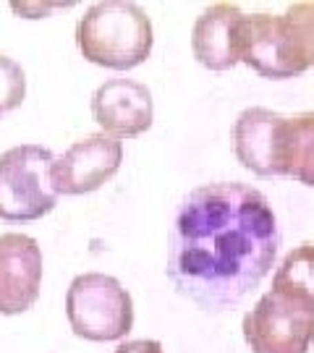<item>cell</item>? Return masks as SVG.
I'll use <instances>...</instances> for the list:
<instances>
[{
	"mask_svg": "<svg viewBox=\"0 0 314 353\" xmlns=\"http://www.w3.org/2000/svg\"><path fill=\"white\" fill-rule=\"evenodd\" d=\"M152 21L137 3H95L76 24V45L89 63L128 71L152 52Z\"/></svg>",
	"mask_w": 314,
	"mask_h": 353,
	"instance_id": "7a4b0ae2",
	"label": "cell"
},
{
	"mask_svg": "<svg viewBox=\"0 0 314 353\" xmlns=\"http://www.w3.org/2000/svg\"><path fill=\"white\" fill-rule=\"evenodd\" d=\"M52 152L39 144H21L0 154V220L32 223L52 212L58 194L52 189Z\"/></svg>",
	"mask_w": 314,
	"mask_h": 353,
	"instance_id": "5b68a950",
	"label": "cell"
},
{
	"mask_svg": "<svg viewBox=\"0 0 314 353\" xmlns=\"http://www.w3.org/2000/svg\"><path fill=\"white\" fill-rule=\"evenodd\" d=\"M42 285V249L32 236H0V314L11 316L32 309Z\"/></svg>",
	"mask_w": 314,
	"mask_h": 353,
	"instance_id": "52a82bcc",
	"label": "cell"
},
{
	"mask_svg": "<svg viewBox=\"0 0 314 353\" xmlns=\"http://www.w3.org/2000/svg\"><path fill=\"white\" fill-rule=\"evenodd\" d=\"M251 353H309L314 343V299L273 285L244 316Z\"/></svg>",
	"mask_w": 314,
	"mask_h": 353,
	"instance_id": "3957f363",
	"label": "cell"
},
{
	"mask_svg": "<svg viewBox=\"0 0 314 353\" xmlns=\"http://www.w3.org/2000/svg\"><path fill=\"white\" fill-rule=\"evenodd\" d=\"M280 168L286 178L314 189V113L286 118Z\"/></svg>",
	"mask_w": 314,
	"mask_h": 353,
	"instance_id": "7c38bea8",
	"label": "cell"
},
{
	"mask_svg": "<svg viewBox=\"0 0 314 353\" xmlns=\"http://www.w3.org/2000/svg\"><path fill=\"white\" fill-rule=\"evenodd\" d=\"M241 8L233 3H215L202 13L191 32L194 58L210 71H228L239 63L236 58V24Z\"/></svg>",
	"mask_w": 314,
	"mask_h": 353,
	"instance_id": "8fae6325",
	"label": "cell"
},
{
	"mask_svg": "<svg viewBox=\"0 0 314 353\" xmlns=\"http://www.w3.org/2000/svg\"><path fill=\"white\" fill-rule=\"evenodd\" d=\"M124 163V144L108 134H92L76 141L52 163L50 181L55 194L81 196L97 191L118 173Z\"/></svg>",
	"mask_w": 314,
	"mask_h": 353,
	"instance_id": "8992f818",
	"label": "cell"
},
{
	"mask_svg": "<svg viewBox=\"0 0 314 353\" xmlns=\"http://www.w3.org/2000/svg\"><path fill=\"white\" fill-rule=\"evenodd\" d=\"M283 34L299 74L314 65V3H293L280 16Z\"/></svg>",
	"mask_w": 314,
	"mask_h": 353,
	"instance_id": "4fadbf2b",
	"label": "cell"
},
{
	"mask_svg": "<svg viewBox=\"0 0 314 353\" xmlns=\"http://www.w3.org/2000/svg\"><path fill=\"white\" fill-rule=\"evenodd\" d=\"M113 353H165V351L157 341H128L124 345H118Z\"/></svg>",
	"mask_w": 314,
	"mask_h": 353,
	"instance_id": "2e32d148",
	"label": "cell"
},
{
	"mask_svg": "<svg viewBox=\"0 0 314 353\" xmlns=\"http://www.w3.org/2000/svg\"><path fill=\"white\" fill-rule=\"evenodd\" d=\"M236 58L264 79L302 76L291 58L283 21L273 13L241 16V21L236 24Z\"/></svg>",
	"mask_w": 314,
	"mask_h": 353,
	"instance_id": "9c48e42d",
	"label": "cell"
},
{
	"mask_svg": "<svg viewBox=\"0 0 314 353\" xmlns=\"http://www.w3.org/2000/svg\"><path fill=\"white\" fill-rule=\"evenodd\" d=\"M26 97L24 68L8 55H0V118L16 110Z\"/></svg>",
	"mask_w": 314,
	"mask_h": 353,
	"instance_id": "9a60e30c",
	"label": "cell"
},
{
	"mask_svg": "<svg viewBox=\"0 0 314 353\" xmlns=\"http://www.w3.org/2000/svg\"><path fill=\"white\" fill-rule=\"evenodd\" d=\"M273 285L302 290L314 299V243H302L286 254L273 275Z\"/></svg>",
	"mask_w": 314,
	"mask_h": 353,
	"instance_id": "5bb4252c",
	"label": "cell"
},
{
	"mask_svg": "<svg viewBox=\"0 0 314 353\" xmlns=\"http://www.w3.org/2000/svg\"><path fill=\"white\" fill-rule=\"evenodd\" d=\"M66 316L84 341H121L134 327V301L115 278L84 272L68 285Z\"/></svg>",
	"mask_w": 314,
	"mask_h": 353,
	"instance_id": "277c9868",
	"label": "cell"
},
{
	"mask_svg": "<svg viewBox=\"0 0 314 353\" xmlns=\"http://www.w3.org/2000/svg\"><path fill=\"white\" fill-rule=\"evenodd\" d=\"M286 118L267 108H246L233 123V150L239 163L259 178L283 176L280 147H283Z\"/></svg>",
	"mask_w": 314,
	"mask_h": 353,
	"instance_id": "30bf717a",
	"label": "cell"
},
{
	"mask_svg": "<svg viewBox=\"0 0 314 353\" xmlns=\"http://www.w3.org/2000/svg\"><path fill=\"white\" fill-rule=\"evenodd\" d=\"M92 115L113 139H134L152 126L155 105L144 84L134 79H108L92 94Z\"/></svg>",
	"mask_w": 314,
	"mask_h": 353,
	"instance_id": "ba28073f",
	"label": "cell"
},
{
	"mask_svg": "<svg viewBox=\"0 0 314 353\" xmlns=\"http://www.w3.org/2000/svg\"><path fill=\"white\" fill-rule=\"evenodd\" d=\"M280 228L262 191L207 183L188 194L170 233L168 278L204 312L239 306L275 265Z\"/></svg>",
	"mask_w": 314,
	"mask_h": 353,
	"instance_id": "6da1fadb",
	"label": "cell"
}]
</instances>
